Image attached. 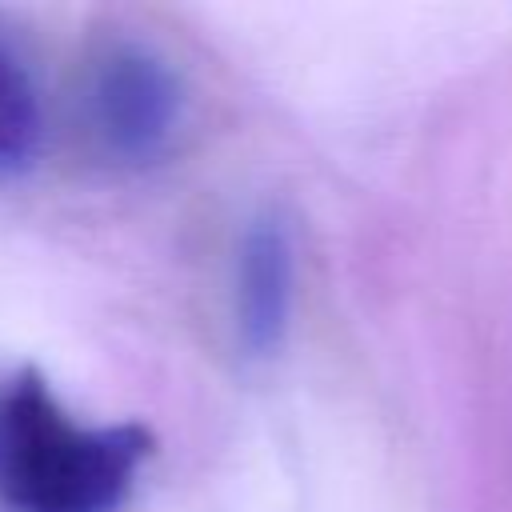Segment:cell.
Masks as SVG:
<instances>
[{"label": "cell", "instance_id": "6da1fadb", "mask_svg": "<svg viewBox=\"0 0 512 512\" xmlns=\"http://www.w3.org/2000/svg\"><path fill=\"white\" fill-rule=\"evenodd\" d=\"M156 440L144 424H88L36 368L0 380V504L8 512H120Z\"/></svg>", "mask_w": 512, "mask_h": 512}, {"label": "cell", "instance_id": "7a4b0ae2", "mask_svg": "<svg viewBox=\"0 0 512 512\" xmlns=\"http://www.w3.org/2000/svg\"><path fill=\"white\" fill-rule=\"evenodd\" d=\"M80 108L92 144L108 160L140 168L160 160L176 140L184 120V84L152 44L116 36L88 60Z\"/></svg>", "mask_w": 512, "mask_h": 512}, {"label": "cell", "instance_id": "3957f363", "mask_svg": "<svg viewBox=\"0 0 512 512\" xmlns=\"http://www.w3.org/2000/svg\"><path fill=\"white\" fill-rule=\"evenodd\" d=\"M296 296V248L292 232L276 212H260L248 220L236 244V336L252 356H268L280 348Z\"/></svg>", "mask_w": 512, "mask_h": 512}, {"label": "cell", "instance_id": "277c9868", "mask_svg": "<svg viewBox=\"0 0 512 512\" xmlns=\"http://www.w3.org/2000/svg\"><path fill=\"white\" fill-rule=\"evenodd\" d=\"M40 96L20 48L0 32V172H20L40 152Z\"/></svg>", "mask_w": 512, "mask_h": 512}]
</instances>
